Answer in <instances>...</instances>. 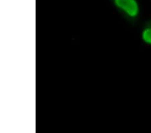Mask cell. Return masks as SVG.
<instances>
[{
    "label": "cell",
    "mask_w": 151,
    "mask_h": 133,
    "mask_svg": "<svg viewBox=\"0 0 151 133\" xmlns=\"http://www.w3.org/2000/svg\"><path fill=\"white\" fill-rule=\"evenodd\" d=\"M115 2L117 6L130 16H135L138 14V8L135 0H115Z\"/></svg>",
    "instance_id": "obj_1"
},
{
    "label": "cell",
    "mask_w": 151,
    "mask_h": 133,
    "mask_svg": "<svg viewBox=\"0 0 151 133\" xmlns=\"http://www.w3.org/2000/svg\"><path fill=\"white\" fill-rule=\"evenodd\" d=\"M143 38L146 42L151 44V28L147 29L143 33Z\"/></svg>",
    "instance_id": "obj_2"
}]
</instances>
